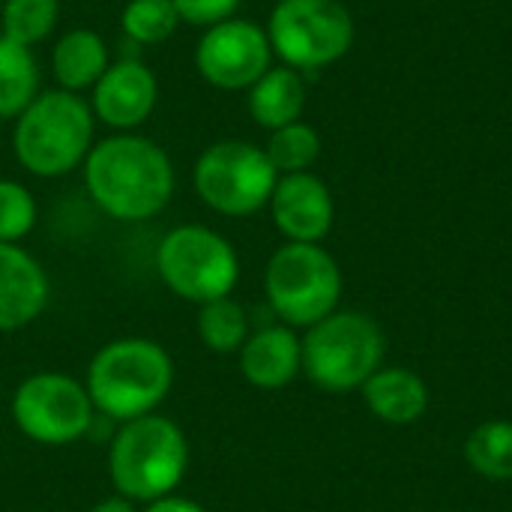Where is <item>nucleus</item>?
<instances>
[{"mask_svg": "<svg viewBox=\"0 0 512 512\" xmlns=\"http://www.w3.org/2000/svg\"><path fill=\"white\" fill-rule=\"evenodd\" d=\"M264 153L273 162L276 174H300L318 162L321 135L315 132V126L297 120V123L282 126V129H273L270 141L264 144Z\"/></svg>", "mask_w": 512, "mask_h": 512, "instance_id": "obj_21", "label": "nucleus"}, {"mask_svg": "<svg viewBox=\"0 0 512 512\" xmlns=\"http://www.w3.org/2000/svg\"><path fill=\"white\" fill-rule=\"evenodd\" d=\"M93 126V108L81 93L45 90L15 117V159L36 177H63L87 159Z\"/></svg>", "mask_w": 512, "mask_h": 512, "instance_id": "obj_2", "label": "nucleus"}, {"mask_svg": "<svg viewBox=\"0 0 512 512\" xmlns=\"http://www.w3.org/2000/svg\"><path fill=\"white\" fill-rule=\"evenodd\" d=\"M36 225V201L33 195L15 183L0 180V243H15Z\"/></svg>", "mask_w": 512, "mask_h": 512, "instance_id": "obj_25", "label": "nucleus"}, {"mask_svg": "<svg viewBox=\"0 0 512 512\" xmlns=\"http://www.w3.org/2000/svg\"><path fill=\"white\" fill-rule=\"evenodd\" d=\"M15 426L36 444H72L93 423V402L87 387L66 375H33L27 378L12 399Z\"/></svg>", "mask_w": 512, "mask_h": 512, "instance_id": "obj_10", "label": "nucleus"}, {"mask_svg": "<svg viewBox=\"0 0 512 512\" xmlns=\"http://www.w3.org/2000/svg\"><path fill=\"white\" fill-rule=\"evenodd\" d=\"M273 60L267 30L249 18H225L204 30L195 48L201 78L219 90H249Z\"/></svg>", "mask_w": 512, "mask_h": 512, "instance_id": "obj_11", "label": "nucleus"}, {"mask_svg": "<svg viewBox=\"0 0 512 512\" xmlns=\"http://www.w3.org/2000/svg\"><path fill=\"white\" fill-rule=\"evenodd\" d=\"M159 84L156 75L141 60H117L105 69V75L96 81L90 108L93 117H99L111 129H135L141 126L153 108H156Z\"/></svg>", "mask_w": 512, "mask_h": 512, "instance_id": "obj_13", "label": "nucleus"}, {"mask_svg": "<svg viewBox=\"0 0 512 512\" xmlns=\"http://www.w3.org/2000/svg\"><path fill=\"white\" fill-rule=\"evenodd\" d=\"M156 267L162 282L177 297L201 306L228 297L240 276V264L231 243L204 225L174 228L159 243Z\"/></svg>", "mask_w": 512, "mask_h": 512, "instance_id": "obj_9", "label": "nucleus"}, {"mask_svg": "<svg viewBox=\"0 0 512 512\" xmlns=\"http://www.w3.org/2000/svg\"><path fill=\"white\" fill-rule=\"evenodd\" d=\"M39 93V63L33 48L0 36V120H15Z\"/></svg>", "mask_w": 512, "mask_h": 512, "instance_id": "obj_19", "label": "nucleus"}, {"mask_svg": "<svg viewBox=\"0 0 512 512\" xmlns=\"http://www.w3.org/2000/svg\"><path fill=\"white\" fill-rule=\"evenodd\" d=\"M57 18H60V0H3V9H0L3 33L0 36L33 48L42 39H48Z\"/></svg>", "mask_w": 512, "mask_h": 512, "instance_id": "obj_22", "label": "nucleus"}, {"mask_svg": "<svg viewBox=\"0 0 512 512\" xmlns=\"http://www.w3.org/2000/svg\"><path fill=\"white\" fill-rule=\"evenodd\" d=\"M147 512H204V507H198V504H192V501H186V498H159V501H153Z\"/></svg>", "mask_w": 512, "mask_h": 512, "instance_id": "obj_27", "label": "nucleus"}, {"mask_svg": "<svg viewBox=\"0 0 512 512\" xmlns=\"http://www.w3.org/2000/svg\"><path fill=\"white\" fill-rule=\"evenodd\" d=\"M276 168L264 147L225 138L210 144L195 162V189L222 216H252L276 189Z\"/></svg>", "mask_w": 512, "mask_h": 512, "instance_id": "obj_8", "label": "nucleus"}, {"mask_svg": "<svg viewBox=\"0 0 512 512\" xmlns=\"http://www.w3.org/2000/svg\"><path fill=\"white\" fill-rule=\"evenodd\" d=\"M300 345L306 375L330 393L363 387L384 360V333L360 312L327 315Z\"/></svg>", "mask_w": 512, "mask_h": 512, "instance_id": "obj_5", "label": "nucleus"}, {"mask_svg": "<svg viewBox=\"0 0 512 512\" xmlns=\"http://www.w3.org/2000/svg\"><path fill=\"white\" fill-rule=\"evenodd\" d=\"M189 447L183 432L165 417L129 420L111 444L108 471L120 495L132 501H159L183 480Z\"/></svg>", "mask_w": 512, "mask_h": 512, "instance_id": "obj_4", "label": "nucleus"}, {"mask_svg": "<svg viewBox=\"0 0 512 512\" xmlns=\"http://www.w3.org/2000/svg\"><path fill=\"white\" fill-rule=\"evenodd\" d=\"M84 183L108 216L138 222L162 213L171 201L174 165L156 141L126 132L90 147Z\"/></svg>", "mask_w": 512, "mask_h": 512, "instance_id": "obj_1", "label": "nucleus"}, {"mask_svg": "<svg viewBox=\"0 0 512 512\" xmlns=\"http://www.w3.org/2000/svg\"><path fill=\"white\" fill-rule=\"evenodd\" d=\"M0 9H3V0H0Z\"/></svg>", "mask_w": 512, "mask_h": 512, "instance_id": "obj_29", "label": "nucleus"}, {"mask_svg": "<svg viewBox=\"0 0 512 512\" xmlns=\"http://www.w3.org/2000/svg\"><path fill=\"white\" fill-rule=\"evenodd\" d=\"M174 0H129L120 15L123 33L138 45H159L180 27Z\"/></svg>", "mask_w": 512, "mask_h": 512, "instance_id": "obj_23", "label": "nucleus"}, {"mask_svg": "<svg viewBox=\"0 0 512 512\" xmlns=\"http://www.w3.org/2000/svg\"><path fill=\"white\" fill-rule=\"evenodd\" d=\"M270 210L276 228L291 243H318L333 228V195L321 177L312 171L282 174L270 195Z\"/></svg>", "mask_w": 512, "mask_h": 512, "instance_id": "obj_12", "label": "nucleus"}, {"mask_svg": "<svg viewBox=\"0 0 512 512\" xmlns=\"http://www.w3.org/2000/svg\"><path fill=\"white\" fill-rule=\"evenodd\" d=\"M303 366V345L288 327H267L246 339L240 348V369L249 384L261 390H279Z\"/></svg>", "mask_w": 512, "mask_h": 512, "instance_id": "obj_15", "label": "nucleus"}, {"mask_svg": "<svg viewBox=\"0 0 512 512\" xmlns=\"http://www.w3.org/2000/svg\"><path fill=\"white\" fill-rule=\"evenodd\" d=\"M108 66H111L108 45L90 27L69 30L66 36H60V42L51 51V72L60 90H72V93L93 90Z\"/></svg>", "mask_w": 512, "mask_h": 512, "instance_id": "obj_16", "label": "nucleus"}, {"mask_svg": "<svg viewBox=\"0 0 512 512\" xmlns=\"http://www.w3.org/2000/svg\"><path fill=\"white\" fill-rule=\"evenodd\" d=\"M264 30L273 54L297 72L330 66L354 45V18L339 0H279Z\"/></svg>", "mask_w": 512, "mask_h": 512, "instance_id": "obj_6", "label": "nucleus"}, {"mask_svg": "<svg viewBox=\"0 0 512 512\" xmlns=\"http://www.w3.org/2000/svg\"><path fill=\"white\" fill-rule=\"evenodd\" d=\"M180 21L192 24V27H213L225 18H234V9L240 6V0H174Z\"/></svg>", "mask_w": 512, "mask_h": 512, "instance_id": "obj_26", "label": "nucleus"}, {"mask_svg": "<svg viewBox=\"0 0 512 512\" xmlns=\"http://www.w3.org/2000/svg\"><path fill=\"white\" fill-rule=\"evenodd\" d=\"M198 333L204 345L216 354H231L246 345V312L240 303L222 297L201 306L198 315Z\"/></svg>", "mask_w": 512, "mask_h": 512, "instance_id": "obj_24", "label": "nucleus"}, {"mask_svg": "<svg viewBox=\"0 0 512 512\" xmlns=\"http://www.w3.org/2000/svg\"><path fill=\"white\" fill-rule=\"evenodd\" d=\"M174 363L150 339H120L105 345L87 372L90 402L114 420L147 417L171 390Z\"/></svg>", "mask_w": 512, "mask_h": 512, "instance_id": "obj_3", "label": "nucleus"}, {"mask_svg": "<svg viewBox=\"0 0 512 512\" xmlns=\"http://www.w3.org/2000/svg\"><path fill=\"white\" fill-rule=\"evenodd\" d=\"M363 396L375 417L396 426L420 420L429 408V390L411 369H378L363 384Z\"/></svg>", "mask_w": 512, "mask_h": 512, "instance_id": "obj_17", "label": "nucleus"}, {"mask_svg": "<svg viewBox=\"0 0 512 512\" xmlns=\"http://www.w3.org/2000/svg\"><path fill=\"white\" fill-rule=\"evenodd\" d=\"M90 512H135V510H132V504H129V501H123V498H108V501L96 504Z\"/></svg>", "mask_w": 512, "mask_h": 512, "instance_id": "obj_28", "label": "nucleus"}, {"mask_svg": "<svg viewBox=\"0 0 512 512\" xmlns=\"http://www.w3.org/2000/svg\"><path fill=\"white\" fill-rule=\"evenodd\" d=\"M339 294V264L318 243H288L267 264L270 306L294 327H312L333 315Z\"/></svg>", "mask_w": 512, "mask_h": 512, "instance_id": "obj_7", "label": "nucleus"}, {"mask_svg": "<svg viewBox=\"0 0 512 512\" xmlns=\"http://www.w3.org/2000/svg\"><path fill=\"white\" fill-rule=\"evenodd\" d=\"M45 303V270L15 243H0V333L27 327Z\"/></svg>", "mask_w": 512, "mask_h": 512, "instance_id": "obj_14", "label": "nucleus"}, {"mask_svg": "<svg viewBox=\"0 0 512 512\" xmlns=\"http://www.w3.org/2000/svg\"><path fill=\"white\" fill-rule=\"evenodd\" d=\"M306 108V84L303 75L291 66H270L249 87V114L264 129H282L297 123Z\"/></svg>", "mask_w": 512, "mask_h": 512, "instance_id": "obj_18", "label": "nucleus"}, {"mask_svg": "<svg viewBox=\"0 0 512 512\" xmlns=\"http://www.w3.org/2000/svg\"><path fill=\"white\" fill-rule=\"evenodd\" d=\"M465 459L489 480H512V423L492 420L477 426L465 444Z\"/></svg>", "mask_w": 512, "mask_h": 512, "instance_id": "obj_20", "label": "nucleus"}]
</instances>
